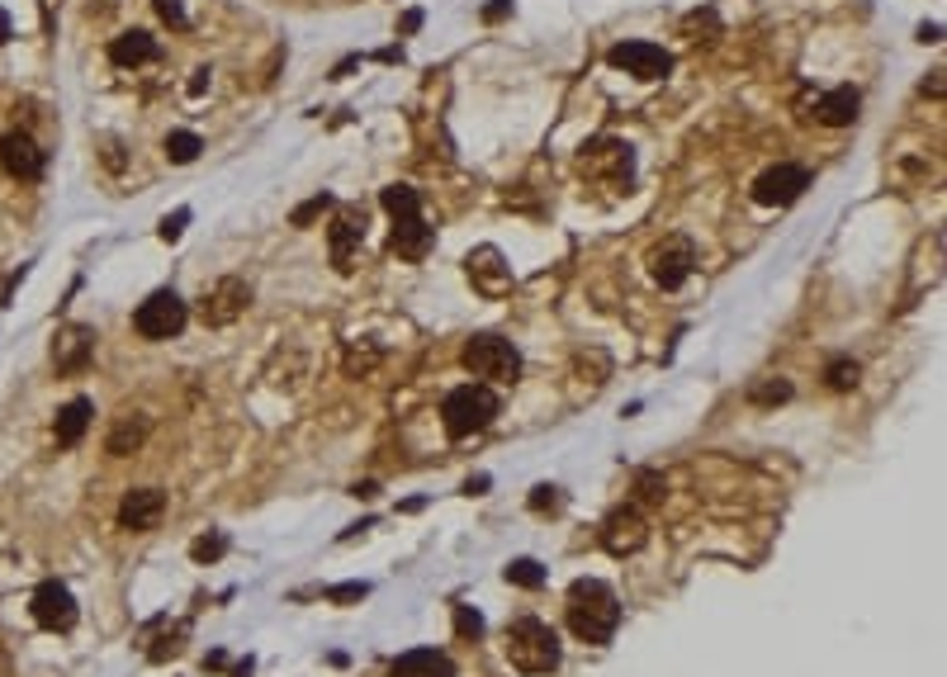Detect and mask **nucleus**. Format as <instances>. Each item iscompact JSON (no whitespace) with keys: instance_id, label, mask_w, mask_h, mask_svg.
<instances>
[{"instance_id":"nucleus-1","label":"nucleus","mask_w":947,"mask_h":677,"mask_svg":"<svg viewBox=\"0 0 947 677\" xmlns=\"http://www.w3.org/2000/svg\"><path fill=\"white\" fill-rule=\"evenodd\" d=\"M621 625V602L602 578H578L569 588V630L588 644H607Z\"/></svg>"},{"instance_id":"nucleus-2","label":"nucleus","mask_w":947,"mask_h":677,"mask_svg":"<svg viewBox=\"0 0 947 677\" xmlns=\"http://www.w3.org/2000/svg\"><path fill=\"white\" fill-rule=\"evenodd\" d=\"M379 204H384L389 218H394L389 247H394L398 256H408V261H422V256L431 251V228H427V218H422V199H417V190H412V185H389V190L379 195Z\"/></svg>"},{"instance_id":"nucleus-3","label":"nucleus","mask_w":947,"mask_h":677,"mask_svg":"<svg viewBox=\"0 0 947 677\" xmlns=\"http://www.w3.org/2000/svg\"><path fill=\"white\" fill-rule=\"evenodd\" d=\"M507 659L521 673H554L559 668V635L536 616L507 625Z\"/></svg>"},{"instance_id":"nucleus-4","label":"nucleus","mask_w":947,"mask_h":677,"mask_svg":"<svg viewBox=\"0 0 947 677\" xmlns=\"http://www.w3.org/2000/svg\"><path fill=\"white\" fill-rule=\"evenodd\" d=\"M498 393L488 389V384H460V389L446 398V408H441V417H446V431L455 436V441H465V436H474V431H483L493 417H498Z\"/></svg>"},{"instance_id":"nucleus-5","label":"nucleus","mask_w":947,"mask_h":677,"mask_svg":"<svg viewBox=\"0 0 947 677\" xmlns=\"http://www.w3.org/2000/svg\"><path fill=\"white\" fill-rule=\"evenodd\" d=\"M465 370L474 379L512 384V379L521 375V356H517V346L502 337H469L465 341Z\"/></svg>"},{"instance_id":"nucleus-6","label":"nucleus","mask_w":947,"mask_h":677,"mask_svg":"<svg viewBox=\"0 0 947 677\" xmlns=\"http://www.w3.org/2000/svg\"><path fill=\"white\" fill-rule=\"evenodd\" d=\"M185 299H180L176 289H157V294H147V303H138V313H133V327H138V337L147 341H171L185 327Z\"/></svg>"},{"instance_id":"nucleus-7","label":"nucleus","mask_w":947,"mask_h":677,"mask_svg":"<svg viewBox=\"0 0 947 677\" xmlns=\"http://www.w3.org/2000/svg\"><path fill=\"white\" fill-rule=\"evenodd\" d=\"M805 190H810V171L796 166V161H777V166H768L763 176L753 180V199H758L763 209H787Z\"/></svg>"},{"instance_id":"nucleus-8","label":"nucleus","mask_w":947,"mask_h":677,"mask_svg":"<svg viewBox=\"0 0 947 677\" xmlns=\"http://www.w3.org/2000/svg\"><path fill=\"white\" fill-rule=\"evenodd\" d=\"M611 67H621V72H630L635 81H663V76L673 72V57L663 53L659 43H644V38H630V43H616L607 53Z\"/></svg>"},{"instance_id":"nucleus-9","label":"nucleus","mask_w":947,"mask_h":677,"mask_svg":"<svg viewBox=\"0 0 947 677\" xmlns=\"http://www.w3.org/2000/svg\"><path fill=\"white\" fill-rule=\"evenodd\" d=\"M578 166H583V176H592V180H616V185H626L630 171H635V157H630L626 143H616V138H597V143L583 147Z\"/></svg>"},{"instance_id":"nucleus-10","label":"nucleus","mask_w":947,"mask_h":677,"mask_svg":"<svg viewBox=\"0 0 947 677\" xmlns=\"http://www.w3.org/2000/svg\"><path fill=\"white\" fill-rule=\"evenodd\" d=\"M692 266H697V256H692V242H687V237H668L663 247L649 251V275H654V285H663V289L687 285Z\"/></svg>"},{"instance_id":"nucleus-11","label":"nucleus","mask_w":947,"mask_h":677,"mask_svg":"<svg viewBox=\"0 0 947 677\" xmlns=\"http://www.w3.org/2000/svg\"><path fill=\"white\" fill-rule=\"evenodd\" d=\"M29 611H34V621L43 625V630H72L76 625V597L67 592V583H57V578L38 583Z\"/></svg>"},{"instance_id":"nucleus-12","label":"nucleus","mask_w":947,"mask_h":677,"mask_svg":"<svg viewBox=\"0 0 947 677\" xmlns=\"http://www.w3.org/2000/svg\"><path fill=\"white\" fill-rule=\"evenodd\" d=\"M644 540H649V526H644V517L635 507H616V512L602 521V550L616 554V559L644 550Z\"/></svg>"},{"instance_id":"nucleus-13","label":"nucleus","mask_w":947,"mask_h":677,"mask_svg":"<svg viewBox=\"0 0 947 677\" xmlns=\"http://www.w3.org/2000/svg\"><path fill=\"white\" fill-rule=\"evenodd\" d=\"M0 166H5L15 180H38L43 171H48V152H43L29 133H19L15 128V133L0 138Z\"/></svg>"},{"instance_id":"nucleus-14","label":"nucleus","mask_w":947,"mask_h":677,"mask_svg":"<svg viewBox=\"0 0 947 677\" xmlns=\"http://www.w3.org/2000/svg\"><path fill=\"white\" fill-rule=\"evenodd\" d=\"M360 242H365V209H360V204H346L337 214V223H332V261H337L341 275L356 270Z\"/></svg>"},{"instance_id":"nucleus-15","label":"nucleus","mask_w":947,"mask_h":677,"mask_svg":"<svg viewBox=\"0 0 947 677\" xmlns=\"http://www.w3.org/2000/svg\"><path fill=\"white\" fill-rule=\"evenodd\" d=\"M247 303H251V285L237 280V275H228V280H218V285L204 294V322L228 327V322H237L247 313Z\"/></svg>"},{"instance_id":"nucleus-16","label":"nucleus","mask_w":947,"mask_h":677,"mask_svg":"<svg viewBox=\"0 0 947 677\" xmlns=\"http://www.w3.org/2000/svg\"><path fill=\"white\" fill-rule=\"evenodd\" d=\"M95 356V332L90 327H62L53 341V370L57 375H76L86 370V360Z\"/></svg>"},{"instance_id":"nucleus-17","label":"nucleus","mask_w":947,"mask_h":677,"mask_svg":"<svg viewBox=\"0 0 947 677\" xmlns=\"http://www.w3.org/2000/svg\"><path fill=\"white\" fill-rule=\"evenodd\" d=\"M161 512H166L161 488H133V493H124V502H119V521H124L128 531H152L161 521Z\"/></svg>"},{"instance_id":"nucleus-18","label":"nucleus","mask_w":947,"mask_h":677,"mask_svg":"<svg viewBox=\"0 0 947 677\" xmlns=\"http://www.w3.org/2000/svg\"><path fill=\"white\" fill-rule=\"evenodd\" d=\"M157 57H161V43L152 34H143V29H128V34H119L109 43V62L114 67H143V62H157Z\"/></svg>"},{"instance_id":"nucleus-19","label":"nucleus","mask_w":947,"mask_h":677,"mask_svg":"<svg viewBox=\"0 0 947 677\" xmlns=\"http://www.w3.org/2000/svg\"><path fill=\"white\" fill-rule=\"evenodd\" d=\"M465 266H469V280H474L483 294H502V289L512 285V270L502 266V256H498L493 247H479V251H474V256L465 261Z\"/></svg>"},{"instance_id":"nucleus-20","label":"nucleus","mask_w":947,"mask_h":677,"mask_svg":"<svg viewBox=\"0 0 947 677\" xmlns=\"http://www.w3.org/2000/svg\"><path fill=\"white\" fill-rule=\"evenodd\" d=\"M389 677H455V663L441 649H412V654L394 659Z\"/></svg>"},{"instance_id":"nucleus-21","label":"nucleus","mask_w":947,"mask_h":677,"mask_svg":"<svg viewBox=\"0 0 947 677\" xmlns=\"http://www.w3.org/2000/svg\"><path fill=\"white\" fill-rule=\"evenodd\" d=\"M815 119H820L824 128H848L858 119V90L839 86V90H829V95H820V100H815Z\"/></svg>"},{"instance_id":"nucleus-22","label":"nucleus","mask_w":947,"mask_h":677,"mask_svg":"<svg viewBox=\"0 0 947 677\" xmlns=\"http://www.w3.org/2000/svg\"><path fill=\"white\" fill-rule=\"evenodd\" d=\"M90 417H95V408H90V398H72L67 408L57 412V446H76L81 436H86V427H90Z\"/></svg>"},{"instance_id":"nucleus-23","label":"nucleus","mask_w":947,"mask_h":677,"mask_svg":"<svg viewBox=\"0 0 947 677\" xmlns=\"http://www.w3.org/2000/svg\"><path fill=\"white\" fill-rule=\"evenodd\" d=\"M147 441V417L133 412V417H119L114 431H109V455H133V450Z\"/></svg>"},{"instance_id":"nucleus-24","label":"nucleus","mask_w":947,"mask_h":677,"mask_svg":"<svg viewBox=\"0 0 947 677\" xmlns=\"http://www.w3.org/2000/svg\"><path fill=\"white\" fill-rule=\"evenodd\" d=\"M199 147H204V143H199V133H185V128H180V133H171V138H166V157L176 161V166H190V161L199 157Z\"/></svg>"},{"instance_id":"nucleus-25","label":"nucleus","mask_w":947,"mask_h":677,"mask_svg":"<svg viewBox=\"0 0 947 677\" xmlns=\"http://www.w3.org/2000/svg\"><path fill=\"white\" fill-rule=\"evenodd\" d=\"M190 554H195L199 564H214V559H223V554H228V535H223V531L199 535L195 545H190Z\"/></svg>"},{"instance_id":"nucleus-26","label":"nucleus","mask_w":947,"mask_h":677,"mask_svg":"<svg viewBox=\"0 0 947 677\" xmlns=\"http://www.w3.org/2000/svg\"><path fill=\"white\" fill-rule=\"evenodd\" d=\"M507 583H517V588H540L545 573H540L536 559H512V564H507Z\"/></svg>"},{"instance_id":"nucleus-27","label":"nucleus","mask_w":947,"mask_h":677,"mask_svg":"<svg viewBox=\"0 0 947 677\" xmlns=\"http://www.w3.org/2000/svg\"><path fill=\"white\" fill-rule=\"evenodd\" d=\"M858 375H862V370H858V360H834V365H829V370H824V379H829V389H853V384H858Z\"/></svg>"},{"instance_id":"nucleus-28","label":"nucleus","mask_w":947,"mask_h":677,"mask_svg":"<svg viewBox=\"0 0 947 677\" xmlns=\"http://www.w3.org/2000/svg\"><path fill=\"white\" fill-rule=\"evenodd\" d=\"M787 398H791L787 379H768V384H753L749 389V403H787Z\"/></svg>"},{"instance_id":"nucleus-29","label":"nucleus","mask_w":947,"mask_h":677,"mask_svg":"<svg viewBox=\"0 0 947 677\" xmlns=\"http://www.w3.org/2000/svg\"><path fill=\"white\" fill-rule=\"evenodd\" d=\"M455 630H460L465 640H479V635H483V616H479V611H469V606H455Z\"/></svg>"},{"instance_id":"nucleus-30","label":"nucleus","mask_w":947,"mask_h":677,"mask_svg":"<svg viewBox=\"0 0 947 677\" xmlns=\"http://www.w3.org/2000/svg\"><path fill=\"white\" fill-rule=\"evenodd\" d=\"M327 204H332V195H313L308 204H299V209H294V228H308V223H313Z\"/></svg>"},{"instance_id":"nucleus-31","label":"nucleus","mask_w":947,"mask_h":677,"mask_svg":"<svg viewBox=\"0 0 947 677\" xmlns=\"http://www.w3.org/2000/svg\"><path fill=\"white\" fill-rule=\"evenodd\" d=\"M157 15L171 24V29H190V15H185V5L180 0H157Z\"/></svg>"},{"instance_id":"nucleus-32","label":"nucleus","mask_w":947,"mask_h":677,"mask_svg":"<svg viewBox=\"0 0 947 677\" xmlns=\"http://www.w3.org/2000/svg\"><path fill=\"white\" fill-rule=\"evenodd\" d=\"M185 223H190V209H176V214H166L161 218V242H176L180 232H185Z\"/></svg>"},{"instance_id":"nucleus-33","label":"nucleus","mask_w":947,"mask_h":677,"mask_svg":"<svg viewBox=\"0 0 947 677\" xmlns=\"http://www.w3.org/2000/svg\"><path fill=\"white\" fill-rule=\"evenodd\" d=\"M663 493H668V483H663L659 474H640V498L644 502H663Z\"/></svg>"},{"instance_id":"nucleus-34","label":"nucleus","mask_w":947,"mask_h":677,"mask_svg":"<svg viewBox=\"0 0 947 677\" xmlns=\"http://www.w3.org/2000/svg\"><path fill=\"white\" fill-rule=\"evenodd\" d=\"M531 507H536V512H554V507H559V488L540 483L536 493H531Z\"/></svg>"},{"instance_id":"nucleus-35","label":"nucleus","mask_w":947,"mask_h":677,"mask_svg":"<svg viewBox=\"0 0 947 677\" xmlns=\"http://www.w3.org/2000/svg\"><path fill=\"white\" fill-rule=\"evenodd\" d=\"M327 597H332V602H360V597H370V588H365V583H341V588H332Z\"/></svg>"},{"instance_id":"nucleus-36","label":"nucleus","mask_w":947,"mask_h":677,"mask_svg":"<svg viewBox=\"0 0 947 677\" xmlns=\"http://www.w3.org/2000/svg\"><path fill=\"white\" fill-rule=\"evenodd\" d=\"M100 147H105V166H109V171H124V157H119V143H114V138H105V143H100Z\"/></svg>"},{"instance_id":"nucleus-37","label":"nucleus","mask_w":947,"mask_h":677,"mask_svg":"<svg viewBox=\"0 0 947 677\" xmlns=\"http://www.w3.org/2000/svg\"><path fill=\"white\" fill-rule=\"evenodd\" d=\"M507 15H512V0H493V5L483 10V19H488V24H498V19H507Z\"/></svg>"},{"instance_id":"nucleus-38","label":"nucleus","mask_w":947,"mask_h":677,"mask_svg":"<svg viewBox=\"0 0 947 677\" xmlns=\"http://www.w3.org/2000/svg\"><path fill=\"white\" fill-rule=\"evenodd\" d=\"M209 76H214V72H209V67H199V72H195V81H190V95H204V90H209Z\"/></svg>"},{"instance_id":"nucleus-39","label":"nucleus","mask_w":947,"mask_h":677,"mask_svg":"<svg viewBox=\"0 0 947 677\" xmlns=\"http://www.w3.org/2000/svg\"><path fill=\"white\" fill-rule=\"evenodd\" d=\"M919 38H924V43H938V38H943V29H938V24H919Z\"/></svg>"},{"instance_id":"nucleus-40","label":"nucleus","mask_w":947,"mask_h":677,"mask_svg":"<svg viewBox=\"0 0 947 677\" xmlns=\"http://www.w3.org/2000/svg\"><path fill=\"white\" fill-rule=\"evenodd\" d=\"M483 488H488V474H479V479H469V483H465V493H469V498H479Z\"/></svg>"},{"instance_id":"nucleus-41","label":"nucleus","mask_w":947,"mask_h":677,"mask_svg":"<svg viewBox=\"0 0 947 677\" xmlns=\"http://www.w3.org/2000/svg\"><path fill=\"white\" fill-rule=\"evenodd\" d=\"M417 24H422V10H408V15H403V34H412Z\"/></svg>"},{"instance_id":"nucleus-42","label":"nucleus","mask_w":947,"mask_h":677,"mask_svg":"<svg viewBox=\"0 0 947 677\" xmlns=\"http://www.w3.org/2000/svg\"><path fill=\"white\" fill-rule=\"evenodd\" d=\"M10 38V19H5V10H0V43Z\"/></svg>"}]
</instances>
